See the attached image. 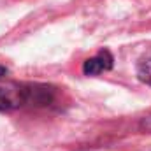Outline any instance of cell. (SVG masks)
<instances>
[{"mask_svg": "<svg viewBox=\"0 0 151 151\" xmlns=\"http://www.w3.org/2000/svg\"><path fill=\"white\" fill-rule=\"evenodd\" d=\"M28 91L30 86H19V84L0 86V111L18 109L28 104Z\"/></svg>", "mask_w": 151, "mask_h": 151, "instance_id": "cell-1", "label": "cell"}, {"mask_svg": "<svg viewBox=\"0 0 151 151\" xmlns=\"http://www.w3.org/2000/svg\"><path fill=\"white\" fill-rule=\"evenodd\" d=\"M5 74H7V67H4V65H0V77H4Z\"/></svg>", "mask_w": 151, "mask_h": 151, "instance_id": "cell-5", "label": "cell"}, {"mask_svg": "<svg viewBox=\"0 0 151 151\" xmlns=\"http://www.w3.org/2000/svg\"><path fill=\"white\" fill-rule=\"evenodd\" d=\"M137 77L142 83H146V84L151 86V56L139 62V65H137Z\"/></svg>", "mask_w": 151, "mask_h": 151, "instance_id": "cell-3", "label": "cell"}, {"mask_svg": "<svg viewBox=\"0 0 151 151\" xmlns=\"http://www.w3.org/2000/svg\"><path fill=\"white\" fill-rule=\"evenodd\" d=\"M144 127H146L148 130H151V116H148V118L144 119Z\"/></svg>", "mask_w": 151, "mask_h": 151, "instance_id": "cell-4", "label": "cell"}, {"mask_svg": "<svg viewBox=\"0 0 151 151\" xmlns=\"http://www.w3.org/2000/svg\"><path fill=\"white\" fill-rule=\"evenodd\" d=\"M114 65V58L109 49H100L95 56L84 60L83 63V74L84 76H97L100 72L111 70Z\"/></svg>", "mask_w": 151, "mask_h": 151, "instance_id": "cell-2", "label": "cell"}]
</instances>
